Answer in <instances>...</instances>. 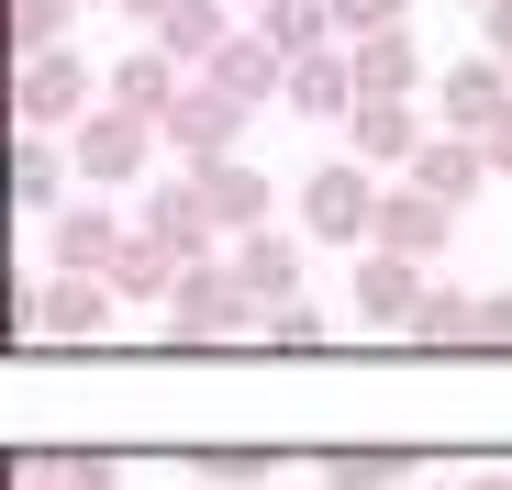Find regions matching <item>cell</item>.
I'll use <instances>...</instances> for the list:
<instances>
[{
  "instance_id": "8992f818",
  "label": "cell",
  "mask_w": 512,
  "mask_h": 490,
  "mask_svg": "<svg viewBox=\"0 0 512 490\" xmlns=\"http://www.w3.org/2000/svg\"><path fill=\"white\" fill-rule=\"evenodd\" d=\"M123 245H134V223H123V212L78 201V212H56V223H45V268H56V279H112V268H123Z\"/></svg>"
},
{
  "instance_id": "2e32d148",
  "label": "cell",
  "mask_w": 512,
  "mask_h": 490,
  "mask_svg": "<svg viewBox=\"0 0 512 490\" xmlns=\"http://www.w3.org/2000/svg\"><path fill=\"white\" fill-rule=\"evenodd\" d=\"M401 179H412V190H435L446 212H468L479 179H490V156H479V134H423V156H412Z\"/></svg>"
},
{
  "instance_id": "cb8c5ba5",
  "label": "cell",
  "mask_w": 512,
  "mask_h": 490,
  "mask_svg": "<svg viewBox=\"0 0 512 490\" xmlns=\"http://www.w3.org/2000/svg\"><path fill=\"white\" fill-rule=\"evenodd\" d=\"M256 34H268V45L301 67V56H323V45H334V0H268V12H256Z\"/></svg>"
},
{
  "instance_id": "836d02e7",
  "label": "cell",
  "mask_w": 512,
  "mask_h": 490,
  "mask_svg": "<svg viewBox=\"0 0 512 490\" xmlns=\"http://www.w3.org/2000/svg\"><path fill=\"white\" fill-rule=\"evenodd\" d=\"M490 346H512V290H490Z\"/></svg>"
},
{
  "instance_id": "5bb4252c",
  "label": "cell",
  "mask_w": 512,
  "mask_h": 490,
  "mask_svg": "<svg viewBox=\"0 0 512 490\" xmlns=\"http://www.w3.org/2000/svg\"><path fill=\"white\" fill-rule=\"evenodd\" d=\"M156 134H167V145H179V156H190V168H201V156H234V134H245V101H223V90H212V78H190V101H179V112H167Z\"/></svg>"
},
{
  "instance_id": "603a6c76",
  "label": "cell",
  "mask_w": 512,
  "mask_h": 490,
  "mask_svg": "<svg viewBox=\"0 0 512 490\" xmlns=\"http://www.w3.org/2000/svg\"><path fill=\"white\" fill-rule=\"evenodd\" d=\"M412 346H490V290H435L412 323Z\"/></svg>"
},
{
  "instance_id": "9a60e30c",
  "label": "cell",
  "mask_w": 512,
  "mask_h": 490,
  "mask_svg": "<svg viewBox=\"0 0 512 490\" xmlns=\"http://www.w3.org/2000/svg\"><path fill=\"white\" fill-rule=\"evenodd\" d=\"M234 279H245L256 301H268V312H279V301H301V234H290V223H256V234H234Z\"/></svg>"
},
{
  "instance_id": "4fadbf2b",
  "label": "cell",
  "mask_w": 512,
  "mask_h": 490,
  "mask_svg": "<svg viewBox=\"0 0 512 490\" xmlns=\"http://www.w3.org/2000/svg\"><path fill=\"white\" fill-rule=\"evenodd\" d=\"M190 190H201V212L223 223V245H234V234H256V223H268V179H256L245 156H201V168H190Z\"/></svg>"
},
{
  "instance_id": "30bf717a",
  "label": "cell",
  "mask_w": 512,
  "mask_h": 490,
  "mask_svg": "<svg viewBox=\"0 0 512 490\" xmlns=\"http://www.w3.org/2000/svg\"><path fill=\"white\" fill-rule=\"evenodd\" d=\"M201 78H212L223 101H245V112H268V101H290V56H279L268 34H256V23H245V34H234V45H223V56L201 67Z\"/></svg>"
},
{
  "instance_id": "8fae6325",
  "label": "cell",
  "mask_w": 512,
  "mask_h": 490,
  "mask_svg": "<svg viewBox=\"0 0 512 490\" xmlns=\"http://www.w3.org/2000/svg\"><path fill=\"white\" fill-rule=\"evenodd\" d=\"M101 101H123V112H145V123H167V112L190 101V67H179V56H167V45L145 34V45H134V56H123V67L101 78Z\"/></svg>"
},
{
  "instance_id": "d4e9b609",
  "label": "cell",
  "mask_w": 512,
  "mask_h": 490,
  "mask_svg": "<svg viewBox=\"0 0 512 490\" xmlns=\"http://www.w3.org/2000/svg\"><path fill=\"white\" fill-rule=\"evenodd\" d=\"M112 290H123L134 312H167V290H179V257H167L156 234H134V245H123V268H112Z\"/></svg>"
},
{
  "instance_id": "277c9868",
  "label": "cell",
  "mask_w": 512,
  "mask_h": 490,
  "mask_svg": "<svg viewBox=\"0 0 512 490\" xmlns=\"http://www.w3.org/2000/svg\"><path fill=\"white\" fill-rule=\"evenodd\" d=\"M112 301H123L112 279H45V290L23 279V290H12V335H23V346H34V335H45V346H90L101 323H112Z\"/></svg>"
},
{
  "instance_id": "e575fe53",
  "label": "cell",
  "mask_w": 512,
  "mask_h": 490,
  "mask_svg": "<svg viewBox=\"0 0 512 490\" xmlns=\"http://www.w3.org/2000/svg\"><path fill=\"white\" fill-rule=\"evenodd\" d=\"M446 490H512V479H501V468H468V479H446Z\"/></svg>"
},
{
  "instance_id": "d590c367",
  "label": "cell",
  "mask_w": 512,
  "mask_h": 490,
  "mask_svg": "<svg viewBox=\"0 0 512 490\" xmlns=\"http://www.w3.org/2000/svg\"><path fill=\"white\" fill-rule=\"evenodd\" d=\"M468 12H490V0H468Z\"/></svg>"
},
{
  "instance_id": "ba28073f",
  "label": "cell",
  "mask_w": 512,
  "mask_h": 490,
  "mask_svg": "<svg viewBox=\"0 0 512 490\" xmlns=\"http://www.w3.org/2000/svg\"><path fill=\"white\" fill-rule=\"evenodd\" d=\"M423 301H435V279H423L412 257H390V245H368V257H357V312L379 323V335H412Z\"/></svg>"
},
{
  "instance_id": "4316f807",
  "label": "cell",
  "mask_w": 512,
  "mask_h": 490,
  "mask_svg": "<svg viewBox=\"0 0 512 490\" xmlns=\"http://www.w3.org/2000/svg\"><path fill=\"white\" fill-rule=\"evenodd\" d=\"M67 23H78V0H12V56H45V45H67Z\"/></svg>"
},
{
  "instance_id": "f546056e",
  "label": "cell",
  "mask_w": 512,
  "mask_h": 490,
  "mask_svg": "<svg viewBox=\"0 0 512 490\" xmlns=\"http://www.w3.org/2000/svg\"><path fill=\"white\" fill-rule=\"evenodd\" d=\"M201 479H268V457H256V446H212Z\"/></svg>"
},
{
  "instance_id": "484cf974",
  "label": "cell",
  "mask_w": 512,
  "mask_h": 490,
  "mask_svg": "<svg viewBox=\"0 0 512 490\" xmlns=\"http://www.w3.org/2000/svg\"><path fill=\"white\" fill-rule=\"evenodd\" d=\"M401 468H412L401 446H323V457H312V479H323V490H390Z\"/></svg>"
},
{
  "instance_id": "d6a6232c",
  "label": "cell",
  "mask_w": 512,
  "mask_h": 490,
  "mask_svg": "<svg viewBox=\"0 0 512 490\" xmlns=\"http://www.w3.org/2000/svg\"><path fill=\"white\" fill-rule=\"evenodd\" d=\"M112 12H123V23H134V34H156V23H167V12H179V0H112Z\"/></svg>"
},
{
  "instance_id": "4dcf8cb0",
  "label": "cell",
  "mask_w": 512,
  "mask_h": 490,
  "mask_svg": "<svg viewBox=\"0 0 512 490\" xmlns=\"http://www.w3.org/2000/svg\"><path fill=\"white\" fill-rule=\"evenodd\" d=\"M479 56H501V67H512V0H490V12H479Z\"/></svg>"
},
{
  "instance_id": "3957f363",
  "label": "cell",
  "mask_w": 512,
  "mask_h": 490,
  "mask_svg": "<svg viewBox=\"0 0 512 490\" xmlns=\"http://www.w3.org/2000/svg\"><path fill=\"white\" fill-rule=\"evenodd\" d=\"M301 234L312 245H368L379 234V168L368 156H323L301 179Z\"/></svg>"
},
{
  "instance_id": "e0dca14e",
  "label": "cell",
  "mask_w": 512,
  "mask_h": 490,
  "mask_svg": "<svg viewBox=\"0 0 512 490\" xmlns=\"http://www.w3.org/2000/svg\"><path fill=\"white\" fill-rule=\"evenodd\" d=\"M67 168H78V156H67L56 134H12V212H23V223H56V212H67V201H56Z\"/></svg>"
},
{
  "instance_id": "52a82bcc",
  "label": "cell",
  "mask_w": 512,
  "mask_h": 490,
  "mask_svg": "<svg viewBox=\"0 0 512 490\" xmlns=\"http://www.w3.org/2000/svg\"><path fill=\"white\" fill-rule=\"evenodd\" d=\"M446 234H457V212H446L435 190H412V179L379 190V234H368V245H390V257H412V268H435V257H446Z\"/></svg>"
},
{
  "instance_id": "7a4b0ae2",
  "label": "cell",
  "mask_w": 512,
  "mask_h": 490,
  "mask_svg": "<svg viewBox=\"0 0 512 490\" xmlns=\"http://www.w3.org/2000/svg\"><path fill=\"white\" fill-rule=\"evenodd\" d=\"M245 323H268V301H256V290L234 279V257H201V268H179V290H167V335H179V346L245 335Z\"/></svg>"
},
{
  "instance_id": "83f0119b",
  "label": "cell",
  "mask_w": 512,
  "mask_h": 490,
  "mask_svg": "<svg viewBox=\"0 0 512 490\" xmlns=\"http://www.w3.org/2000/svg\"><path fill=\"white\" fill-rule=\"evenodd\" d=\"M412 0H334V45H368V34H401Z\"/></svg>"
},
{
  "instance_id": "9c48e42d",
  "label": "cell",
  "mask_w": 512,
  "mask_h": 490,
  "mask_svg": "<svg viewBox=\"0 0 512 490\" xmlns=\"http://www.w3.org/2000/svg\"><path fill=\"white\" fill-rule=\"evenodd\" d=\"M435 112H446V134H490V123L512 112V67H501V56H457V67L435 78Z\"/></svg>"
},
{
  "instance_id": "d6986e66",
  "label": "cell",
  "mask_w": 512,
  "mask_h": 490,
  "mask_svg": "<svg viewBox=\"0 0 512 490\" xmlns=\"http://www.w3.org/2000/svg\"><path fill=\"white\" fill-rule=\"evenodd\" d=\"M346 67H357V101H412V90H423V45H412V23L346 45Z\"/></svg>"
},
{
  "instance_id": "f1b7e54d",
  "label": "cell",
  "mask_w": 512,
  "mask_h": 490,
  "mask_svg": "<svg viewBox=\"0 0 512 490\" xmlns=\"http://www.w3.org/2000/svg\"><path fill=\"white\" fill-rule=\"evenodd\" d=\"M256 335H268V346H290V357H301V346H323V312H312V301H279L268 323H256Z\"/></svg>"
},
{
  "instance_id": "1f68e13d",
  "label": "cell",
  "mask_w": 512,
  "mask_h": 490,
  "mask_svg": "<svg viewBox=\"0 0 512 490\" xmlns=\"http://www.w3.org/2000/svg\"><path fill=\"white\" fill-rule=\"evenodd\" d=\"M479 156H490V179H512V112H501V123L479 134Z\"/></svg>"
},
{
  "instance_id": "ffe728a7",
  "label": "cell",
  "mask_w": 512,
  "mask_h": 490,
  "mask_svg": "<svg viewBox=\"0 0 512 490\" xmlns=\"http://www.w3.org/2000/svg\"><path fill=\"white\" fill-rule=\"evenodd\" d=\"M346 156H368V168H412V156H423L412 101H357V112H346Z\"/></svg>"
},
{
  "instance_id": "44dd1931",
  "label": "cell",
  "mask_w": 512,
  "mask_h": 490,
  "mask_svg": "<svg viewBox=\"0 0 512 490\" xmlns=\"http://www.w3.org/2000/svg\"><path fill=\"white\" fill-rule=\"evenodd\" d=\"M12 490H123V468L90 457V446H23L12 457Z\"/></svg>"
},
{
  "instance_id": "7402d4cb",
  "label": "cell",
  "mask_w": 512,
  "mask_h": 490,
  "mask_svg": "<svg viewBox=\"0 0 512 490\" xmlns=\"http://www.w3.org/2000/svg\"><path fill=\"white\" fill-rule=\"evenodd\" d=\"M156 45H167V56H179V67L201 78V67H212V56L234 45V23H223V0H179V12L156 23Z\"/></svg>"
},
{
  "instance_id": "7c38bea8",
  "label": "cell",
  "mask_w": 512,
  "mask_h": 490,
  "mask_svg": "<svg viewBox=\"0 0 512 490\" xmlns=\"http://www.w3.org/2000/svg\"><path fill=\"white\" fill-rule=\"evenodd\" d=\"M134 234H156L167 257H179V268H201L212 245H223V223L201 212V190H190V179H167V190H145V223H134Z\"/></svg>"
},
{
  "instance_id": "5b68a950",
  "label": "cell",
  "mask_w": 512,
  "mask_h": 490,
  "mask_svg": "<svg viewBox=\"0 0 512 490\" xmlns=\"http://www.w3.org/2000/svg\"><path fill=\"white\" fill-rule=\"evenodd\" d=\"M167 134L145 123V112H123V101H101L90 123H78L67 134V156H78V179H90V190H123V179H145V156H156Z\"/></svg>"
},
{
  "instance_id": "6da1fadb",
  "label": "cell",
  "mask_w": 512,
  "mask_h": 490,
  "mask_svg": "<svg viewBox=\"0 0 512 490\" xmlns=\"http://www.w3.org/2000/svg\"><path fill=\"white\" fill-rule=\"evenodd\" d=\"M90 112H101V78L78 67V45L12 56V123H23V134H78Z\"/></svg>"
},
{
  "instance_id": "ac0fdd59",
  "label": "cell",
  "mask_w": 512,
  "mask_h": 490,
  "mask_svg": "<svg viewBox=\"0 0 512 490\" xmlns=\"http://www.w3.org/2000/svg\"><path fill=\"white\" fill-rule=\"evenodd\" d=\"M290 112L323 123V134H346V112H357V67H346V45H323V56L290 67Z\"/></svg>"
}]
</instances>
